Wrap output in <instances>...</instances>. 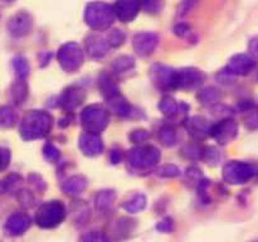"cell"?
Segmentation results:
<instances>
[{
    "mask_svg": "<svg viewBox=\"0 0 258 242\" xmlns=\"http://www.w3.org/2000/svg\"><path fill=\"white\" fill-rule=\"evenodd\" d=\"M52 117L44 111H30L20 124V135L25 140L39 139L47 135L52 128Z\"/></svg>",
    "mask_w": 258,
    "mask_h": 242,
    "instance_id": "1",
    "label": "cell"
},
{
    "mask_svg": "<svg viewBox=\"0 0 258 242\" xmlns=\"http://www.w3.org/2000/svg\"><path fill=\"white\" fill-rule=\"evenodd\" d=\"M115 20L113 9L110 4L103 2H92L86 7L85 22L92 29L102 32L107 30Z\"/></svg>",
    "mask_w": 258,
    "mask_h": 242,
    "instance_id": "2",
    "label": "cell"
},
{
    "mask_svg": "<svg viewBox=\"0 0 258 242\" xmlns=\"http://www.w3.org/2000/svg\"><path fill=\"white\" fill-rule=\"evenodd\" d=\"M66 217V207L59 201H50L42 204L35 214V223L42 228H54Z\"/></svg>",
    "mask_w": 258,
    "mask_h": 242,
    "instance_id": "3",
    "label": "cell"
},
{
    "mask_svg": "<svg viewBox=\"0 0 258 242\" xmlns=\"http://www.w3.org/2000/svg\"><path fill=\"white\" fill-rule=\"evenodd\" d=\"M82 126L86 133L100 134L108 125V112L100 105H91L83 110L81 115Z\"/></svg>",
    "mask_w": 258,
    "mask_h": 242,
    "instance_id": "4",
    "label": "cell"
},
{
    "mask_svg": "<svg viewBox=\"0 0 258 242\" xmlns=\"http://www.w3.org/2000/svg\"><path fill=\"white\" fill-rule=\"evenodd\" d=\"M258 175V165L244 161H231L223 169L224 180L231 184H243Z\"/></svg>",
    "mask_w": 258,
    "mask_h": 242,
    "instance_id": "5",
    "label": "cell"
},
{
    "mask_svg": "<svg viewBox=\"0 0 258 242\" xmlns=\"http://www.w3.org/2000/svg\"><path fill=\"white\" fill-rule=\"evenodd\" d=\"M58 62H59L60 67L66 71V72H75L78 68L82 66L83 59V50L77 43L68 42L63 44L58 50Z\"/></svg>",
    "mask_w": 258,
    "mask_h": 242,
    "instance_id": "6",
    "label": "cell"
},
{
    "mask_svg": "<svg viewBox=\"0 0 258 242\" xmlns=\"http://www.w3.org/2000/svg\"><path fill=\"white\" fill-rule=\"evenodd\" d=\"M127 159L134 168H150L158 163L160 153L155 146H139L128 151Z\"/></svg>",
    "mask_w": 258,
    "mask_h": 242,
    "instance_id": "7",
    "label": "cell"
},
{
    "mask_svg": "<svg viewBox=\"0 0 258 242\" xmlns=\"http://www.w3.org/2000/svg\"><path fill=\"white\" fill-rule=\"evenodd\" d=\"M204 81V73L196 68H184L180 71H174L171 76V88H196L201 86Z\"/></svg>",
    "mask_w": 258,
    "mask_h": 242,
    "instance_id": "8",
    "label": "cell"
},
{
    "mask_svg": "<svg viewBox=\"0 0 258 242\" xmlns=\"http://www.w3.org/2000/svg\"><path fill=\"white\" fill-rule=\"evenodd\" d=\"M33 28V19L29 13L19 12L8 22V30L15 38H22L29 34Z\"/></svg>",
    "mask_w": 258,
    "mask_h": 242,
    "instance_id": "9",
    "label": "cell"
},
{
    "mask_svg": "<svg viewBox=\"0 0 258 242\" xmlns=\"http://www.w3.org/2000/svg\"><path fill=\"white\" fill-rule=\"evenodd\" d=\"M115 18L122 23H130L140 12V0H116L112 7Z\"/></svg>",
    "mask_w": 258,
    "mask_h": 242,
    "instance_id": "10",
    "label": "cell"
},
{
    "mask_svg": "<svg viewBox=\"0 0 258 242\" xmlns=\"http://www.w3.org/2000/svg\"><path fill=\"white\" fill-rule=\"evenodd\" d=\"M159 43V37L153 32H140L133 39V47L136 54L141 57L151 54Z\"/></svg>",
    "mask_w": 258,
    "mask_h": 242,
    "instance_id": "11",
    "label": "cell"
},
{
    "mask_svg": "<svg viewBox=\"0 0 258 242\" xmlns=\"http://www.w3.org/2000/svg\"><path fill=\"white\" fill-rule=\"evenodd\" d=\"M237 131H238L237 124L233 120H231V118H227V120H223L212 126L209 135L216 138L218 143L227 144L236 138Z\"/></svg>",
    "mask_w": 258,
    "mask_h": 242,
    "instance_id": "12",
    "label": "cell"
},
{
    "mask_svg": "<svg viewBox=\"0 0 258 242\" xmlns=\"http://www.w3.org/2000/svg\"><path fill=\"white\" fill-rule=\"evenodd\" d=\"M256 67V60L248 54H236L231 58L228 63V71L231 75H239L243 76L251 72Z\"/></svg>",
    "mask_w": 258,
    "mask_h": 242,
    "instance_id": "13",
    "label": "cell"
},
{
    "mask_svg": "<svg viewBox=\"0 0 258 242\" xmlns=\"http://www.w3.org/2000/svg\"><path fill=\"white\" fill-rule=\"evenodd\" d=\"M80 149L85 155L96 156L102 153L103 143L97 134L85 133L80 138Z\"/></svg>",
    "mask_w": 258,
    "mask_h": 242,
    "instance_id": "14",
    "label": "cell"
},
{
    "mask_svg": "<svg viewBox=\"0 0 258 242\" xmlns=\"http://www.w3.org/2000/svg\"><path fill=\"white\" fill-rule=\"evenodd\" d=\"M30 227V217L25 213H14L5 222V231L12 236H20Z\"/></svg>",
    "mask_w": 258,
    "mask_h": 242,
    "instance_id": "15",
    "label": "cell"
},
{
    "mask_svg": "<svg viewBox=\"0 0 258 242\" xmlns=\"http://www.w3.org/2000/svg\"><path fill=\"white\" fill-rule=\"evenodd\" d=\"M85 98V92L80 87H70L62 93L59 98V103L64 110H73L77 107Z\"/></svg>",
    "mask_w": 258,
    "mask_h": 242,
    "instance_id": "16",
    "label": "cell"
},
{
    "mask_svg": "<svg viewBox=\"0 0 258 242\" xmlns=\"http://www.w3.org/2000/svg\"><path fill=\"white\" fill-rule=\"evenodd\" d=\"M108 45L107 40L103 39L100 35L92 34L86 39V49L87 53L92 58H101L108 52Z\"/></svg>",
    "mask_w": 258,
    "mask_h": 242,
    "instance_id": "17",
    "label": "cell"
},
{
    "mask_svg": "<svg viewBox=\"0 0 258 242\" xmlns=\"http://www.w3.org/2000/svg\"><path fill=\"white\" fill-rule=\"evenodd\" d=\"M151 72V77H153L154 82L159 86L160 88H171V76H173L174 71L170 68L165 67V66H155Z\"/></svg>",
    "mask_w": 258,
    "mask_h": 242,
    "instance_id": "18",
    "label": "cell"
},
{
    "mask_svg": "<svg viewBox=\"0 0 258 242\" xmlns=\"http://www.w3.org/2000/svg\"><path fill=\"white\" fill-rule=\"evenodd\" d=\"M161 112L166 116H174V115H178L180 112H185L186 110L189 108L188 105L183 102H179V101L174 100L173 97H165L161 100L160 105Z\"/></svg>",
    "mask_w": 258,
    "mask_h": 242,
    "instance_id": "19",
    "label": "cell"
},
{
    "mask_svg": "<svg viewBox=\"0 0 258 242\" xmlns=\"http://www.w3.org/2000/svg\"><path fill=\"white\" fill-rule=\"evenodd\" d=\"M186 128L190 131L191 135L197 136V138H202L204 135H209V131H211L212 126L209 125L208 121L204 117H191L190 120H188L186 123Z\"/></svg>",
    "mask_w": 258,
    "mask_h": 242,
    "instance_id": "20",
    "label": "cell"
},
{
    "mask_svg": "<svg viewBox=\"0 0 258 242\" xmlns=\"http://www.w3.org/2000/svg\"><path fill=\"white\" fill-rule=\"evenodd\" d=\"M86 186H87V180L83 176L73 175L66 182L64 186H63V189H64V192L67 194L76 196V194H80L86 188Z\"/></svg>",
    "mask_w": 258,
    "mask_h": 242,
    "instance_id": "21",
    "label": "cell"
},
{
    "mask_svg": "<svg viewBox=\"0 0 258 242\" xmlns=\"http://www.w3.org/2000/svg\"><path fill=\"white\" fill-rule=\"evenodd\" d=\"M113 202H115V192L112 191L100 192L95 199L96 208L102 212L110 211L113 206Z\"/></svg>",
    "mask_w": 258,
    "mask_h": 242,
    "instance_id": "22",
    "label": "cell"
},
{
    "mask_svg": "<svg viewBox=\"0 0 258 242\" xmlns=\"http://www.w3.org/2000/svg\"><path fill=\"white\" fill-rule=\"evenodd\" d=\"M146 206V198L144 194H134L131 198H128L125 203L122 204L123 208L126 209V212L128 213H139V212L143 211Z\"/></svg>",
    "mask_w": 258,
    "mask_h": 242,
    "instance_id": "23",
    "label": "cell"
},
{
    "mask_svg": "<svg viewBox=\"0 0 258 242\" xmlns=\"http://www.w3.org/2000/svg\"><path fill=\"white\" fill-rule=\"evenodd\" d=\"M12 97L17 105H22L28 97V86L24 80H18L12 86Z\"/></svg>",
    "mask_w": 258,
    "mask_h": 242,
    "instance_id": "24",
    "label": "cell"
},
{
    "mask_svg": "<svg viewBox=\"0 0 258 242\" xmlns=\"http://www.w3.org/2000/svg\"><path fill=\"white\" fill-rule=\"evenodd\" d=\"M17 121V115L10 106L0 107V128H12Z\"/></svg>",
    "mask_w": 258,
    "mask_h": 242,
    "instance_id": "25",
    "label": "cell"
},
{
    "mask_svg": "<svg viewBox=\"0 0 258 242\" xmlns=\"http://www.w3.org/2000/svg\"><path fill=\"white\" fill-rule=\"evenodd\" d=\"M134 66H135V60H134V58L131 55H121V57L116 58L113 60L112 68L115 72L122 73L126 72V71L133 70Z\"/></svg>",
    "mask_w": 258,
    "mask_h": 242,
    "instance_id": "26",
    "label": "cell"
},
{
    "mask_svg": "<svg viewBox=\"0 0 258 242\" xmlns=\"http://www.w3.org/2000/svg\"><path fill=\"white\" fill-rule=\"evenodd\" d=\"M13 67H14L15 73H17L19 80H25V77L29 75V63L22 55H18L13 59Z\"/></svg>",
    "mask_w": 258,
    "mask_h": 242,
    "instance_id": "27",
    "label": "cell"
},
{
    "mask_svg": "<svg viewBox=\"0 0 258 242\" xmlns=\"http://www.w3.org/2000/svg\"><path fill=\"white\" fill-rule=\"evenodd\" d=\"M159 139L165 146H173L176 143V133L174 128L165 125L159 130Z\"/></svg>",
    "mask_w": 258,
    "mask_h": 242,
    "instance_id": "28",
    "label": "cell"
},
{
    "mask_svg": "<svg viewBox=\"0 0 258 242\" xmlns=\"http://www.w3.org/2000/svg\"><path fill=\"white\" fill-rule=\"evenodd\" d=\"M198 98L201 100L202 103H204V105L212 106L214 105V103L218 102L219 98H221V95H219V92L216 90V88L209 87V88H206V90L201 91L198 95Z\"/></svg>",
    "mask_w": 258,
    "mask_h": 242,
    "instance_id": "29",
    "label": "cell"
},
{
    "mask_svg": "<svg viewBox=\"0 0 258 242\" xmlns=\"http://www.w3.org/2000/svg\"><path fill=\"white\" fill-rule=\"evenodd\" d=\"M125 39H126V34L122 29H112L110 30V33H108L107 39L106 40H107L110 47L117 48L123 44Z\"/></svg>",
    "mask_w": 258,
    "mask_h": 242,
    "instance_id": "30",
    "label": "cell"
},
{
    "mask_svg": "<svg viewBox=\"0 0 258 242\" xmlns=\"http://www.w3.org/2000/svg\"><path fill=\"white\" fill-rule=\"evenodd\" d=\"M158 175L164 176V178H174V176L180 175V169L173 164H166L158 169Z\"/></svg>",
    "mask_w": 258,
    "mask_h": 242,
    "instance_id": "31",
    "label": "cell"
},
{
    "mask_svg": "<svg viewBox=\"0 0 258 242\" xmlns=\"http://www.w3.org/2000/svg\"><path fill=\"white\" fill-rule=\"evenodd\" d=\"M156 229L161 233H171L175 229V223H174L173 218L166 217V218L161 219L158 224H156Z\"/></svg>",
    "mask_w": 258,
    "mask_h": 242,
    "instance_id": "32",
    "label": "cell"
},
{
    "mask_svg": "<svg viewBox=\"0 0 258 242\" xmlns=\"http://www.w3.org/2000/svg\"><path fill=\"white\" fill-rule=\"evenodd\" d=\"M81 242H108L107 237L102 233V232L98 231H92L88 232L87 234L82 237Z\"/></svg>",
    "mask_w": 258,
    "mask_h": 242,
    "instance_id": "33",
    "label": "cell"
},
{
    "mask_svg": "<svg viewBox=\"0 0 258 242\" xmlns=\"http://www.w3.org/2000/svg\"><path fill=\"white\" fill-rule=\"evenodd\" d=\"M44 156L45 159H48V160H57L58 158H59V151H58V149L55 148L53 144H45L44 146Z\"/></svg>",
    "mask_w": 258,
    "mask_h": 242,
    "instance_id": "34",
    "label": "cell"
},
{
    "mask_svg": "<svg viewBox=\"0 0 258 242\" xmlns=\"http://www.w3.org/2000/svg\"><path fill=\"white\" fill-rule=\"evenodd\" d=\"M196 3H197V0H183V2H181V4L179 5V8H178L179 15H181V17H183V15L188 14V13L194 8Z\"/></svg>",
    "mask_w": 258,
    "mask_h": 242,
    "instance_id": "35",
    "label": "cell"
},
{
    "mask_svg": "<svg viewBox=\"0 0 258 242\" xmlns=\"http://www.w3.org/2000/svg\"><path fill=\"white\" fill-rule=\"evenodd\" d=\"M149 133L145 130H135L131 133L130 139L133 140V143H143V141L148 140L149 139Z\"/></svg>",
    "mask_w": 258,
    "mask_h": 242,
    "instance_id": "36",
    "label": "cell"
},
{
    "mask_svg": "<svg viewBox=\"0 0 258 242\" xmlns=\"http://www.w3.org/2000/svg\"><path fill=\"white\" fill-rule=\"evenodd\" d=\"M146 12L155 13L160 9V0H140Z\"/></svg>",
    "mask_w": 258,
    "mask_h": 242,
    "instance_id": "37",
    "label": "cell"
},
{
    "mask_svg": "<svg viewBox=\"0 0 258 242\" xmlns=\"http://www.w3.org/2000/svg\"><path fill=\"white\" fill-rule=\"evenodd\" d=\"M189 32H190V27H189L188 24H185V23H179V24H176L175 28H174V33H175L178 37H184V35L188 34Z\"/></svg>",
    "mask_w": 258,
    "mask_h": 242,
    "instance_id": "38",
    "label": "cell"
},
{
    "mask_svg": "<svg viewBox=\"0 0 258 242\" xmlns=\"http://www.w3.org/2000/svg\"><path fill=\"white\" fill-rule=\"evenodd\" d=\"M9 159H10V154L9 150H2L0 149V169H4L5 166L9 164Z\"/></svg>",
    "mask_w": 258,
    "mask_h": 242,
    "instance_id": "39",
    "label": "cell"
},
{
    "mask_svg": "<svg viewBox=\"0 0 258 242\" xmlns=\"http://www.w3.org/2000/svg\"><path fill=\"white\" fill-rule=\"evenodd\" d=\"M248 49H249V53H251L253 57H258V37L252 38V39L249 40Z\"/></svg>",
    "mask_w": 258,
    "mask_h": 242,
    "instance_id": "40",
    "label": "cell"
},
{
    "mask_svg": "<svg viewBox=\"0 0 258 242\" xmlns=\"http://www.w3.org/2000/svg\"><path fill=\"white\" fill-rule=\"evenodd\" d=\"M247 126L251 129L258 128V112H252L249 117H247Z\"/></svg>",
    "mask_w": 258,
    "mask_h": 242,
    "instance_id": "41",
    "label": "cell"
},
{
    "mask_svg": "<svg viewBox=\"0 0 258 242\" xmlns=\"http://www.w3.org/2000/svg\"><path fill=\"white\" fill-rule=\"evenodd\" d=\"M120 160H121L120 153H117L116 150H113L112 153H111V161H112L113 164H116V163H120Z\"/></svg>",
    "mask_w": 258,
    "mask_h": 242,
    "instance_id": "42",
    "label": "cell"
},
{
    "mask_svg": "<svg viewBox=\"0 0 258 242\" xmlns=\"http://www.w3.org/2000/svg\"><path fill=\"white\" fill-rule=\"evenodd\" d=\"M7 191H8V187H7V183H5V179L4 180H0V194L5 193Z\"/></svg>",
    "mask_w": 258,
    "mask_h": 242,
    "instance_id": "43",
    "label": "cell"
},
{
    "mask_svg": "<svg viewBox=\"0 0 258 242\" xmlns=\"http://www.w3.org/2000/svg\"><path fill=\"white\" fill-rule=\"evenodd\" d=\"M0 2H3V3H12V2H14V0H0Z\"/></svg>",
    "mask_w": 258,
    "mask_h": 242,
    "instance_id": "44",
    "label": "cell"
},
{
    "mask_svg": "<svg viewBox=\"0 0 258 242\" xmlns=\"http://www.w3.org/2000/svg\"><path fill=\"white\" fill-rule=\"evenodd\" d=\"M0 17H2V14H0Z\"/></svg>",
    "mask_w": 258,
    "mask_h": 242,
    "instance_id": "45",
    "label": "cell"
}]
</instances>
